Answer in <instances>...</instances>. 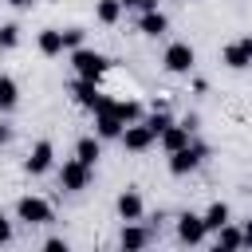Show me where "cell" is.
Masks as SVG:
<instances>
[{"instance_id":"obj_1","label":"cell","mask_w":252,"mask_h":252,"mask_svg":"<svg viewBox=\"0 0 252 252\" xmlns=\"http://www.w3.org/2000/svg\"><path fill=\"white\" fill-rule=\"evenodd\" d=\"M71 67H75L79 79L98 83V79L110 71V59H106L102 51H94V47H75V51H71Z\"/></svg>"},{"instance_id":"obj_2","label":"cell","mask_w":252,"mask_h":252,"mask_svg":"<svg viewBox=\"0 0 252 252\" xmlns=\"http://www.w3.org/2000/svg\"><path fill=\"white\" fill-rule=\"evenodd\" d=\"M16 217H20L24 224H51V220H55V209H51L43 197H32V193H28V197L16 201Z\"/></svg>"},{"instance_id":"obj_3","label":"cell","mask_w":252,"mask_h":252,"mask_svg":"<svg viewBox=\"0 0 252 252\" xmlns=\"http://www.w3.org/2000/svg\"><path fill=\"white\" fill-rule=\"evenodd\" d=\"M161 63H165V71H169V75H189V71H193V63H197V51H193L189 43H169V47H165V55H161Z\"/></svg>"},{"instance_id":"obj_4","label":"cell","mask_w":252,"mask_h":252,"mask_svg":"<svg viewBox=\"0 0 252 252\" xmlns=\"http://www.w3.org/2000/svg\"><path fill=\"white\" fill-rule=\"evenodd\" d=\"M71 94H75V102H79L83 110H106V106H110V98H106V94L98 91V83H91V79H75Z\"/></svg>"},{"instance_id":"obj_5","label":"cell","mask_w":252,"mask_h":252,"mask_svg":"<svg viewBox=\"0 0 252 252\" xmlns=\"http://www.w3.org/2000/svg\"><path fill=\"white\" fill-rule=\"evenodd\" d=\"M205 154H209L205 146H193V142H189L185 150L169 154V173H173V177H185V173H193V169L205 161Z\"/></svg>"},{"instance_id":"obj_6","label":"cell","mask_w":252,"mask_h":252,"mask_svg":"<svg viewBox=\"0 0 252 252\" xmlns=\"http://www.w3.org/2000/svg\"><path fill=\"white\" fill-rule=\"evenodd\" d=\"M118 142H122V146H126L130 154H146V150H150V146H154L158 138L150 134V126H146V122H130V126H122Z\"/></svg>"},{"instance_id":"obj_7","label":"cell","mask_w":252,"mask_h":252,"mask_svg":"<svg viewBox=\"0 0 252 252\" xmlns=\"http://www.w3.org/2000/svg\"><path fill=\"white\" fill-rule=\"evenodd\" d=\"M59 185H63L67 193H79V189H87V185H91V165H83L79 158L63 161V169H59Z\"/></svg>"},{"instance_id":"obj_8","label":"cell","mask_w":252,"mask_h":252,"mask_svg":"<svg viewBox=\"0 0 252 252\" xmlns=\"http://www.w3.org/2000/svg\"><path fill=\"white\" fill-rule=\"evenodd\" d=\"M146 248H150V228L138 220H126L118 236V252H146Z\"/></svg>"},{"instance_id":"obj_9","label":"cell","mask_w":252,"mask_h":252,"mask_svg":"<svg viewBox=\"0 0 252 252\" xmlns=\"http://www.w3.org/2000/svg\"><path fill=\"white\" fill-rule=\"evenodd\" d=\"M51 161H55V146L43 138V142H35V146H32V154L24 158V169H28L32 177H39V173H47V169H51Z\"/></svg>"},{"instance_id":"obj_10","label":"cell","mask_w":252,"mask_h":252,"mask_svg":"<svg viewBox=\"0 0 252 252\" xmlns=\"http://www.w3.org/2000/svg\"><path fill=\"white\" fill-rule=\"evenodd\" d=\"M205 236H209V228H205V220H201L197 213H181V217H177V240H181V244L193 248V244H201Z\"/></svg>"},{"instance_id":"obj_11","label":"cell","mask_w":252,"mask_h":252,"mask_svg":"<svg viewBox=\"0 0 252 252\" xmlns=\"http://www.w3.org/2000/svg\"><path fill=\"white\" fill-rule=\"evenodd\" d=\"M220 59H224L232 71H244V67H252V35H244V39L228 43V47L220 51Z\"/></svg>"},{"instance_id":"obj_12","label":"cell","mask_w":252,"mask_h":252,"mask_svg":"<svg viewBox=\"0 0 252 252\" xmlns=\"http://www.w3.org/2000/svg\"><path fill=\"white\" fill-rule=\"evenodd\" d=\"M114 209H118V217H122V220H142V213H146V205H142V193H138V189H122V193H118V201H114Z\"/></svg>"},{"instance_id":"obj_13","label":"cell","mask_w":252,"mask_h":252,"mask_svg":"<svg viewBox=\"0 0 252 252\" xmlns=\"http://www.w3.org/2000/svg\"><path fill=\"white\" fill-rule=\"evenodd\" d=\"M158 142H161V150H165V154H177V150H185V146H189V130H185L181 122H173V126H165V130L158 134Z\"/></svg>"},{"instance_id":"obj_14","label":"cell","mask_w":252,"mask_h":252,"mask_svg":"<svg viewBox=\"0 0 252 252\" xmlns=\"http://www.w3.org/2000/svg\"><path fill=\"white\" fill-rule=\"evenodd\" d=\"M110 106H114V98H110ZM110 106H106V110H94V134H98V138H118V134H122V122L114 118Z\"/></svg>"},{"instance_id":"obj_15","label":"cell","mask_w":252,"mask_h":252,"mask_svg":"<svg viewBox=\"0 0 252 252\" xmlns=\"http://www.w3.org/2000/svg\"><path fill=\"white\" fill-rule=\"evenodd\" d=\"M165 28H169V20H165V12H158V8H154V12H142V20H138V32H142V35H154V39L165 35Z\"/></svg>"},{"instance_id":"obj_16","label":"cell","mask_w":252,"mask_h":252,"mask_svg":"<svg viewBox=\"0 0 252 252\" xmlns=\"http://www.w3.org/2000/svg\"><path fill=\"white\" fill-rule=\"evenodd\" d=\"M75 158H79L83 165H91V169H94V161L102 158V146H98V138H79V146H75Z\"/></svg>"},{"instance_id":"obj_17","label":"cell","mask_w":252,"mask_h":252,"mask_svg":"<svg viewBox=\"0 0 252 252\" xmlns=\"http://www.w3.org/2000/svg\"><path fill=\"white\" fill-rule=\"evenodd\" d=\"M16 102H20V87H16V79H12V75H0V114H8Z\"/></svg>"},{"instance_id":"obj_18","label":"cell","mask_w":252,"mask_h":252,"mask_svg":"<svg viewBox=\"0 0 252 252\" xmlns=\"http://www.w3.org/2000/svg\"><path fill=\"white\" fill-rule=\"evenodd\" d=\"M39 51L43 55H63V32L59 28H43L39 32Z\"/></svg>"},{"instance_id":"obj_19","label":"cell","mask_w":252,"mask_h":252,"mask_svg":"<svg viewBox=\"0 0 252 252\" xmlns=\"http://www.w3.org/2000/svg\"><path fill=\"white\" fill-rule=\"evenodd\" d=\"M201 220H205V228H209V232L224 228V224H228V205H224V201H213V205H209V213H205Z\"/></svg>"},{"instance_id":"obj_20","label":"cell","mask_w":252,"mask_h":252,"mask_svg":"<svg viewBox=\"0 0 252 252\" xmlns=\"http://www.w3.org/2000/svg\"><path fill=\"white\" fill-rule=\"evenodd\" d=\"M118 16H122V0H98L94 4V20L98 24H118Z\"/></svg>"},{"instance_id":"obj_21","label":"cell","mask_w":252,"mask_h":252,"mask_svg":"<svg viewBox=\"0 0 252 252\" xmlns=\"http://www.w3.org/2000/svg\"><path fill=\"white\" fill-rule=\"evenodd\" d=\"M110 110H114V118H118L122 126H130V122H142V106H138V102H130V98H126V102H114Z\"/></svg>"},{"instance_id":"obj_22","label":"cell","mask_w":252,"mask_h":252,"mask_svg":"<svg viewBox=\"0 0 252 252\" xmlns=\"http://www.w3.org/2000/svg\"><path fill=\"white\" fill-rule=\"evenodd\" d=\"M217 232H220V240H217V244H224V248H232V252H236V248H244V232H240L236 224H224V228H217Z\"/></svg>"},{"instance_id":"obj_23","label":"cell","mask_w":252,"mask_h":252,"mask_svg":"<svg viewBox=\"0 0 252 252\" xmlns=\"http://www.w3.org/2000/svg\"><path fill=\"white\" fill-rule=\"evenodd\" d=\"M142 122L150 126V134H154V138H158V134H161L165 126H173V118H169V110H154V114H150V118H142Z\"/></svg>"},{"instance_id":"obj_24","label":"cell","mask_w":252,"mask_h":252,"mask_svg":"<svg viewBox=\"0 0 252 252\" xmlns=\"http://www.w3.org/2000/svg\"><path fill=\"white\" fill-rule=\"evenodd\" d=\"M16 43H20V28L16 24H4L0 28V51H12Z\"/></svg>"},{"instance_id":"obj_25","label":"cell","mask_w":252,"mask_h":252,"mask_svg":"<svg viewBox=\"0 0 252 252\" xmlns=\"http://www.w3.org/2000/svg\"><path fill=\"white\" fill-rule=\"evenodd\" d=\"M83 35H87L83 28H67V32H63V47H71V51L83 47Z\"/></svg>"},{"instance_id":"obj_26","label":"cell","mask_w":252,"mask_h":252,"mask_svg":"<svg viewBox=\"0 0 252 252\" xmlns=\"http://www.w3.org/2000/svg\"><path fill=\"white\" fill-rule=\"evenodd\" d=\"M43 252H71V248H67V240H63V236H51V240L43 244Z\"/></svg>"},{"instance_id":"obj_27","label":"cell","mask_w":252,"mask_h":252,"mask_svg":"<svg viewBox=\"0 0 252 252\" xmlns=\"http://www.w3.org/2000/svg\"><path fill=\"white\" fill-rule=\"evenodd\" d=\"M8 240H12V220H8L4 213H0V248H4Z\"/></svg>"},{"instance_id":"obj_28","label":"cell","mask_w":252,"mask_h":252,"mask_svg":"<svg viewBox=\"0 0 252 252\" xmlns=\"http://www.w3.org/2000/svg\"><path fill=\"white\" fill-rule=\"evenodd\" d=\"M122 8H142V12H154L158 0H122Z\"/></svg>"},{"instance_id":"obj_29","label":"cell","mask_w":252,"mask_h":252,"mask_svg":"<svg viewBox=\"0 0 252 252\" xmlns=\"http://www.w3.org/2000/svg\"><path fill=\"white\" fill-rule=\"evenodd\" d=\"M240 232H244V248H252V220H248V224H244Z\"/></svg>"},{"instance_id":"obj_30","label":"cell","mask_w":252,"mask_h":252,"mask_svg":"<svg viewBox=\"0 0 252 252\" xmlns=\"http://www.w3.org/2000/svg\"><path fill=\"white\" fill-rule=\"evenodd\" d=\"M8 138H12V130H8V122H4V118H0V146H4V142H8Z\"/></svg>"},{"instance_id":"obj_31","label":"cell","mask_w":252,"mask_h":252,"mask_svg":"<svg viewBox=\"0 0 252 252\" xmlns=\"http://www.w3.org/2000/svg\"><path fill=\"white\" fill-rule=\"evenodd\" d=\"M8 4H12V8H32L35 0H8Z\"/></svg>"},{"instance_id":"obj_32","label":"cell","mask_w":252,"mask_h":252,"mask_svg":"<svg viewBox=\"0 0 252 252\" xmlns=\"http://www.w3.org/2000/svg\"><path fill=\"white\" fill-rule=\"evenodd\" d=\"M213 252H232V248H224V244H213Z\"/></svg>"}]
</instances>
